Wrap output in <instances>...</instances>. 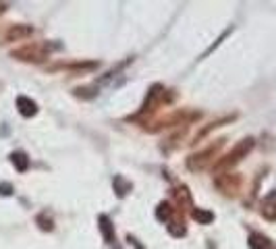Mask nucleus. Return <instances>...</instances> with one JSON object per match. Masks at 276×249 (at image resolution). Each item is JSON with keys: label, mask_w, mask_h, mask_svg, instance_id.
Returning a JSON list of instances; mask_svg holds the SVG:
<instances>
[{"label": "nucleus", "mask_w": 276, "mask_h": 249, "mask_svg": "<svg viewBox=\"0 0 276 249\" xmlns=\"http://www.w3.org/2000/svg\"><path fill=\"white\" fill-rule=\"evenodd\" d=\"M254 145H256V139H254V137H245V139H241L227 156H222V158L216 162L214 170H216V172H222V170L233 168L235 164H239V162L245 158V156H247V154L254 150Z\"/></svg>", "instance_id": "obj_1"}, {"label": "nucleus", "mask_w": 276, "mask_h": 249, "mask_svg": "<svg viewBox=\"0 0 276 249\" xmlns=\"http://www.w3.org/2000/svg\"><path fill=\"white\" fill-rule=\"evenodd\" d=\"M48 54H50L48 46H44V44H27V46L11 52L13 58L23 60V62H42V60L48 58Z\"/></svg>", "instance_id": "obj_2"}, {"label": "nucleus", "mask_w": 276, "mask_h": 249, "mask_svg": "<svg viewBox=\"0 0 276 249\" xmlns=\"http://www.w3.org/2000/svg\"><path fill=\"white\" fill-rule=\"evenodd\" d=\"M224 145V139H218L216 143H212V145H208L206 150H202V152H197V154H191L189 158H187V168L189 170H202L214 156L218 154V150Z\"/></svg>", "instance_id": "obj_3"}, {"label": "nucleus", "mask_w": 276, "mask_h": 249, "mask_svg": "<svg viewBox=\"0 0 276 249\" xmlns=\"http://www.w3.org/2000/svg\"><path fill=\"white\" fill-rule=\"evenodd\" d=\"M216 187L224 193V195H235L239 191V187H241V177L235 175V172H227V175H220L216 177Z\"/></svg>", "instance_id": "obj_4"}, {"label": "nucleus", "mask_w": 276, "mask_h": 249, "mask_svg": "<svg viewBox=\"0 0 276 249\" xmlns=\"http://www.w3.org/2000/svg\"><path fill=\"white\" fill-rule=\"evenodd\" d=\"M164 98V87L162 85H154L149 91H147V98L143 102V108L141 112H147V110H156V106L160 104V100Z\"/></svg>", "instance_id": "obj_5"}, {"label": "nucleus", "mask_w": 276, "mask_h": 249, "mask_svg": "<svg viewBox=\"0 0 276 249\" xmlns=\"http://www.w3.org/2000/svg\"><path fill=\"white\" fill-rule=\"evenodd\" d=\"M34 34V29L29 25H13L7 34H5V42H19V40H25Z\"/></svg>", "instance_id": "obj_6"}, {"label": "nucleus", "mask_w": 276, "mask_h": 249, "mask_svg": "<svg viewBox=\"0 0 276 249\" xmlns=\"http://www.w3.org/2000/svg\"><path fill=\"white\" fill-rule=\"evenodd\" d=\"M17 108H19V112H21L25 118L34 116V114L38 112V106H36V102H34V100H29V98H25V96L17 98Z\"/></svg>", "instance_id": "obj_7"}, {"label": "nucleus", "mask_w": 276, "mask_h": 249, "mask_svg": "<svg viewBox=\"0 0 276 249\" xmlns=\"http://www.w3.org/2000/svg\"><path fill=\"white\" fill-rule=\"evenodd\" d=\"M98 222H100V231H102L104 241H106V243H112V241H114V227H112V222H110V218L102 214V216L98 218Z\"/></svg>", "instance_id": "obj_8"}, {"label": "nucleus", "mask_w": 276, "mask_h": 249, "mask_svg": "<svg viewBox=\"0 0 276 249\" xmlns=\"http://www.w3.org/2000/svg\"><path fill=\"white\" fill-rule=\"evenodd\" d=\"M231 120H235V114H231V116H222V118H218V120H214V122H210L208 127H204L197 135H195V141H199V139H204L210 131H214V129H218V127H222L224 122H231Z\"/></svg>", "instance_id": "obj_9"}, {"label": "nucleus", "mask_w": 276, "mask_h": 249, "mask_svg": "<svg viewBox=\"0 0 276 249\" xmlns=\"http://www.w3.org/2000/svg\"><path fill=\"white\" fill-rule=\"evenodd\" d=\"M131 189H133V185H131L129 181H125L120 175H118V177H114V191H116V195H118V197H125Z\"/></svg>", "instance_id": "obj_10"}, {"label": "nucleus", "mask_w": 276, "mask_h": 249, "mask_svg": "<svg viewBox=\"0 0 276 249\" xmlns=\"http://www.w3.org/2000/svg\"><path fill=\"white\" fill-rule=\"evenodd\" d=\"M249 247L252 249H270V239L262 233H254L249 237Z\"/></svg>", "instance_id": "obj_11"}, {"label": "nucleus", "mask_w": 276, "mask_h": 249, "mask_svg": "<svg viewBox=\"0 0 276 249\" xmlns=\"http://www.w3.org/2000/svg\"><path fill=\"white\" fill-rule=\"evenodd\" d=\"M174 197H177V202H179L181 206L191 208V193H189V189H187L185 185L177 187V189H174Z\"/></svg>", "instance_id": "obj_12"}, {"label": "nucleus", "mask_w": 276, "mask_h": 249, "mask_svg": "<svg viewBox=\"0 0 276 249\" xmlns=\"http://www.w3.org/2000/svg\"><path fill=\"white\" fill-rule=\"evenodd\" d=\"M191 216H193V220H197L199 225H210L214 220V214L210 210H204V208H195L191 212Z\"/></svg>", "instance_id": "obj_13"}, {"label": "nucleus", "mask_w": 276, "mask_h": 249, "mask_svg": "<svg viewBox=\"0 0 276 249\" xmlns=\"http://www.w3.org/2000/svg\"><path fill=\"white\" fill-rule=\"evenodd\" d=\"M172 212H174V208H172L168 202H160L158 208H156V218H158L160 222H166L168 218L172 216Z\"/></svg>", "instance_id": "obj_14"}, {"label": "nucleus", "mask_w": 276, "mask_h": 249, "mask_svg": "<svg viewBox=\"0 0 276 249\" xmlns=\"http://www.w3.org/2000/svg\"><path fill=\"white\" fill-rule=\"evenodd\" d=\"M11 160H13V164L17 166L19 172H25L27 166H29V158H27V154H25V152H15V154L11 156Z\"/></svg>", "instance_id": "obj_15"}, {"label": "nucleus", "mask_w": 276, "mask_h": 249, "mask_svg": "<svg viewBox=\"0 0 276 249\" xmlns=\"http://www.w3.org/2000/svg\"><path fill=\"white\" fill-rule=\"evenodd\" d=\"M168 233H170L172 237H183V235L187 233V229L183 227V222H170V225H168Z\"/></svg>", "instance_id": "obj_16"}, {"label": "nucleus", "mask_w": 276, "mask_h": 249, "mask_svg": "<svg viewBox=\"0 0 276 249\" xmlns=\"http://www.w3.org/2000/svg\"><path fill=\"white\" fill-rule=\"evenodd\" d=\"M38 222H40V229H42V231H52V229H54V227H52V218H48V220H46V214L38 216Z\"/></svg>", "instance_id": "obj_17"}, {"label": "nucleus", "mask_w": 276, "mask_h": 249, "mask_svg": "<svg viewBox=\"0 0 276 249\" xmlns=\"http://www.w3.org/2000/svg\"><path fill=\"white\" fill-rule=\"evenodd\" d=\"M11 193H13V187H11L9 183L0 185V195H11Z\"/></svg>", "instance_id": "obj_18"}]
</instances>
